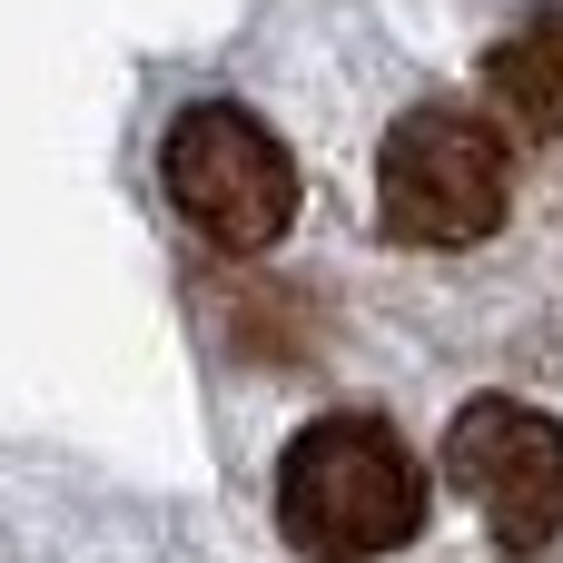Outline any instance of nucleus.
Segmentation results:
<instances>
[{
    "label": "nucleus",
    "mask_w": 563,
    "mask_h": 563,
    "mask_svg": "<svg viewBox=\"0 0 563 563\" xmlns=\"http://www.w3.org/2000/svg\"><path fill=\"white\" fill-rule=\"evenodd\" d=\"M426 465L386 416H317L277 455V534L307 563H376L416 544Z\"/></svg>",
    "instance_id": "1"
},
{
    "label": "nucleus",
    "mask_w": 563,
    "mask_h": 563,
    "mask_svg": "<svg viewBox=\"0 0 563 563\" xmlns=\"http://www.w3.org/2000/svg\"><path fill=\"white\" fill-rule=\"evenodd\" d=\"M505 139L465 99H416L376 148V218L406 247H485L505 228Z\"/></svg>",
    "instance_id": "2"
},
{
    "label": "nucleus",
    "mask_w": 563,
    "mask_h": 563,
    "mask_svg": "<svg viewBox=\"0 0 563 563\" xmlns=\"http://www.w3.org/2000/svg\"><path fill=\"white\" fill-rule=\"evenodd\" d=\"M158 188H168V208H178L208 247H228V257L277 247L287 218H297V158H287V139H277L267 119H247L238 99H188V109L158 129Z\"/></svg>",
    "instance_id": "3"
},
{
    "label": "nucleus",
    "mask_w": 563,
    "mask_h": 563,
    "mask_svg": "<svg viewBox=\"0 0 563 563\" xmlns=\"http://www.w3.org/2000/svg\"><path fill=\"white\" fill-rule=\"evenodd\" d=\"M445 475L485 505V534L505 554L563 544V426L525 396H475L445 435Z\"/></svg>",
    "instance_id": "4"
},
{
    "label": "nucleus",
    "mask_w": 563,
    "mask_h": 563,
    "mask_svg": "<svg viewBox=\"0 0 563 563\" xmlns=\"http://www.w3.org/2000/svg\"><path fill=\"white\" fill-rule=\"evenodd\" d=\"M485 99H495V109H515V129L563 139V10L515 20V30L485 49Z\"/></svg>",
    "instance_id": "5"
}]
</instances>
